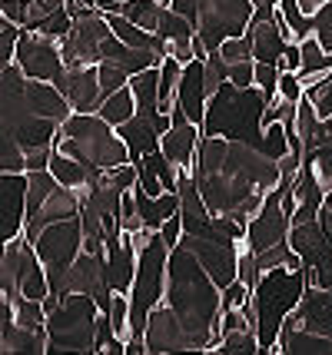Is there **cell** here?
<instances>
[{
    "label": "cell",
    "instance_id": "obj_26",
    "mask_svg": "<svg viewBox=\"0 0 332 355\" xmlns=\"http://www.w3.org/2000/svg\"><path fill=\"white\" fill-rule=\"evenodd\" d=\"M250 37H253V57L263 63H276L283 60L286 46L292 44V40H286L283 31L276 27V20H263V24H250Z\"/></svg>",
    "mask_w": 332,
    "mask_h": 355
},
{
    "label": "cell",
    "instance_id": "obj_51",
    "mask_svg": "<svg viewBox=\"0 0 332 355\" xmlns=\"http://www.w3.org/2000/svg\"><path fill=\"white\" fill-rule=\"evenodd\" d=\"M319 223L326 226V232H329V239H332V213H322V216H319Z\"/></svg>",
    "mask_w": 332,
    "mask_h": 355
},
{
    "label": "cell",
    "instance_id": "obj_18",
    "mask_svg": "<svg viewBox=\"0 0 332 355\" xmlns=\"http://www.w3.org/2000/svg\"><path fill=\"white\" fill-rule=\"evenodd\" d=\"M173 126V116L170 113H159V120H153V116H133V120H127L123 126H116L120 130V137H123V143H127L130 150V159L133 163H140L146 153H153V150H159V143H163V133Z\"/></svg>",
    "mask_w": 332,
    "mask_h": 355
},
{
    "label": "cell",
    "instance_id": "obj_19",
    "mask_svg": "<svg viewBox=\"0 0 332 355\" xmlns=\"http://www.w3.org/2000/svg\"><path fill=\"white\" fill-rule=\"evenodd\" d=\"M206 63L203 60H190L180 80V90H176V107L186 113V120L196 126H203L206 110H209V90H206Z\"/></svg>",
    "mask_w": 332,
    "mask_h": 355
},
{
    "label": "cell",
    "instance_id": "obj_11",
    "mask_svg": "<svg viewBox=\"0 0 332 355\" xmlns=\"http://www.w3.org/2000/svg\"><path fill=\"white\" fill-rule=\"evenodd\" d=\"M256 14L253 0H200V20L196 33L203 37V44L220 50L226 37H243L250 31V20Z\"/></svg>",
    "mask_w": 332,
    "mask_h": 355
},
{
    "label": "cell",
    "instance_id": "obj_29",
    "mask_svg": "<svg viewBox=\"0 0 332 355\" xmlns=\"http://www.w3.org/2000/svg\"><path fill=\"white\" fill-rule=\"evenodd\" d=\"M279 352L286 355H332L329 336L302 332V329H283L279 332Z\"/></svg>",
    "mask_w": 332,
    "mask_h": 355
},
{
    "label": "cell",
    "instance_id": "obj_3",
    "mask_svg": "<svg viewBox=\"0 0 332 355\" xmlns=\"http://www.w3.org/2000/svg\"><path fill=\"white\" fill-rule=\"evenodd\" d=\"M173 315L190 332L196 352H220V315H222V289L206 272V266L193 256L183 243L170 249V272H166V299Z\"/></svg>",
    "mask_w": 332,
    "mask_h": 355
},
{
    "label": "cell",
    "instance_id": "obj_34",
    "mask_svg": "<svg viewBox=\"0 0 332 355\" xmlns=\"http://www.w3.org/2000/svg\"><path fill=\"white\" fill-rule=\"evenodd\" d=\"M299 50H302L299 77H313V73H319V70H329V67H332L329 50L322 46V40H319V37H306V40H299Z\"/></svg>",
    "mask_w": 332,
    "mask_h": 355
},
{
    "label": "cell",
    "instance_id": "obj_45",
    "mask_svg": "<svg viewBox=\"0 0 332 355\" xmlns=\"http://www.w3.org/2000/svg\"><path fill=\"white\" fill-rule=\"evenodd\" d=\"M100 83H103V93L110 96V93H116V90H123V87H127L130 73H127V70H120L116 63L100 60Z\"/></svg>",
    "mask_w": 332,
    "mask_h": 355
},
{
    "label": "cell",
    "instance_id": "obj_36",
    "mask_svg": "<svg viewBox=\"0 0 332 355\" xmlns=\"http://www.w3.org/2000/svg\"><path fill=\"white\" fill-rule=\"evenodd\" d=\"M60 7H67V0H24V31H37Z\"/></svg>",
    "mask_w": 332,
    "mask_h": 355
},
{
    "label": "cell",
    "instance_id": "obj_50",
    "mask_svg": "<svg viewBox=\"0 0 332 355\" xmlns=\"http://www.w3.org/2000/svg\"><path fill=\"white\" fill-rule=\"evenodd\" d=\"M299 3H302V10H306V14H316L326 0H299Z\"/></svg>",
    "mask_w": 332,
    "mask_h": 355
},
{
    "label": "cell",
    "instance_id": "obj_44",
    "mask_svg": "<svg viewBox=\"0 0 332 355\" xmlns=\"http://www.w3.org/2000/svg\"><path fill=\"white\" fill-rule=\"evenodd\" d=\"M279 73H283V70H279L276 63H263V60H256V87H259L263 93H266L269 100H272V96L279 93Z\"/></svg>",
    "mask_w": 332,
    "mask_h": 355
},
{
    "label": "cell",
    "instance_id": "obj_17",
    "mask_svg": "<svg viewBox=\"0 0 332 355\" xmlns=\"http://www.w3.org/2000/svg\"><path fill=\"white\" fill-rule=\"evenodd\" d=\"M283 329H302V332H316V336H329L332 339V289L306 286L302 302L286 319Z\"/></svg>",
    "mask_w": 332,
    "mask_h": 355
},
{
    "label": "cell",
    "instance_id": "obj_43",
    "mask_svg": "<svg viewBox=\"0 0 332 355\" xmlns=\"http://www.w3.org/2000/svg\"><path fill=\"white\" fill-rule=\"evenodd\" d=\"M313 37H319L322 46L332 53V0H326L316 14H313Z\"/></svg>",
    "mask_w": 332,
    "mask_h": 355
},
{
    "label": "cell",
    "instance_id": "obj_47",
    "mask_svg": "<svg viewBox=\"0 0 332 355\" xmlns=\"http://www.w3.org/2000/svg\"><path fill=\"white\" fill-rule=\"evenodd\" d=\"M183 232H186V226H183V213H173V216L159 226V236H163V243H166L170 249H176L180 243H183Z\"/></svg>",
    "mask_w": 332,
    "mask_h": 355
},
{
    "label": "cell",
    "instance_id": "obj_16",
    "mask_svg": "<svg viewBox=\"0 0 332 355\" xmlns=\"http://www.w3.org/2000/svg\"><path fill=\"white\" fill-rule=\"evenodd\" d=\"M57 87L70 100L73 113H96L103 103V83H100V63L90 67H67L64 77L57 80Z\"/></svg>",
    "mask_w": 332,
    "mask_h": 355
},
{
    "label": "cell",
    "instance_id": "obj_10",
    "mask_svg": "<svg viewBox=\"0 0 332 355\" xmlns=\"http://www.w3.org/2000/svg\"><path fill=\"white\" fill-rule=\"evenodd\" d=\"M33 246H37V256H40L44 269H47L50 289L60 295L64 293V279H67V272H70V266H73V259L83 252V223H80V216L47 226V230L33 239Z\"/></svg>",
    "mask_w": 332,
    "mask_h": 355
},
{
    "label": "cell",
    "instance_id": "obj_48",
    "mask_svg": "<svg viewBox=\"0 0 332 355\" xmlns=\"http://www.w3.org/2000/svg\"><path fill=\"white\" fill-rule=\"evenodd\" d=\"M229 80L236 87H256V60H239L229 67Z\"/></svg>",
    "mask_w": 332,
    "mask_h": 355
},
{
    "label": "cell",
    "instance_id": "obj_38",
    "mask_svg": "<svg viewBox=\"0 0 332 355\" xmlns=\"http://www.w3.org/2000/svg\"><path fill=\"white\" fill-rule=\"evenodd\" d=\"M220 53L229 67L239 60H256L253 57V37H250V33H243V37H226L220 46Z\"/></svg>",
    "mask_w": 332,
    "mask_h": 355
},
{
    "label": "cell",
    "instance_id": "obj_37",
    "mask_svg": "<svg viewBox=\"0 0 332 355\" xmlns=\"http://www.w3.org/2000/svg\"><path fill=\"white\" fill-rule=\"evenodd\" d=\"M263 153H269L272 159H283L289 150V123H266V143H263Z\"/></svg>",
    "mask_w": 332,
    "mask_h": 355
},
{
    "label": "cell",
    "instance_id": "obj_7",
    "mask_svg": "<svg viewBox=\"0 0 332 355\" xmlns=\"http://www.w3.org/2000/svg\"><path fill=\"white\" fill-rule=\"evenodd\" d=\"M103 309L94 295L64 293L47 312V352H96V329Z\"/></svg>",
    "mask_w": 332,
    "mask_h": 355
},
{
    "label": "cell",
    "instance_id": "obj_31",
    "mask_svg": "<svg viewBox=\"0 0 332 355\" xmlns=\"http://www.w3.org/2000/svg\"><path fill=\"white\" fill-rule=\"evenodd\" d=\"M96 113L113 126H123L127 120H133V116H137V96H133V90H130V83L123 87V90L103 96V103H100Z\"/></svg>",
    "mask_w": 332,
    "mask_h": 355
},
{
    "label": "cell",
    "instance_id": "obj_53",
    "mask_svg": "<svg viewBox=\"0 0 332 355\" xmlns=\"http://www.w3.org/2000/svg\"><path fill=\"white\" fill-rule=\"evenodd\" d=\"M159 3H166V7H170V3H173V0H159Z\"/></svg>",
    "mask_w": 332,
    "mask_h": 355
},
{
    "label": "cell",
    "instance_id": "obj_42",
    "mask_svg": "<svg viewBox=\"0 0 332 355\" xmlns=\"http://www.w3.org/2000/svg\"><path fill=\"white\" fill-rule=\"evenodd\" d=\"M70 27H73V14H70L67 7H60V10H53V14H50L37 31L47 33V37H53V40H64L67 33H70Z\"/></svg>",
    "mask_w": 332,
    "mask_h": 355
},
{
    "label": "cell",
    "instance_id": "obj_27",
    "mask_svg": "<svg viewBox=\"0 0 332 355\" xmlns=\"http://www.w3.org/2000/svg\"><path fill=\"white\" fill-rule=\"evenodd\" d=\"M133 193H137V206H140V216H143V226H150V230H159L166 219L180 213V193H163V196H150L146 189L140 186H133Z\"/></svg>",
    "mask_w": 332,
    "mask_h": 355
},
{
    "label": "cell",
    "instance_id": "obj_9",
    "mask_svg": "<svg viewBox=\"0 0 332 355\" xmlns=\"http://www.w3.org/2000/svg\"><path fill=\"white\" fill-rule=\"evenodd\" d=\"M166 272H170V246L163 243V236L150 239V246L140 252V266H137V279L130 289V302H133V336H143L150 312L166 299Z\"/></svg>",
    "mask_w": 332,
    "mask_h": 355
},
{
    "label": "cell",
    "instance_id": "obj_25",
    "mask_svg": "<svg viewBox=\"0 0 332 355\" xmlns=\"http://www.w3.org/2000/svg\"><path fill=\"white\" fill-rule=\"evenodd\" d=\"M200 139H203V126L190 123V120H180L173 123L166 133H163V143L159 150L173 159L180 170H190L196 166V150H200Z\"/></svg>",
    "mask_w": 332,
    "mask_h": 355
},
{
    "label": "cell",
    "instance_id": "obj_28",
    "mask_svg": "<svg viewBox=\"0 0 332 355\" xmlns=\"http://www.w3.org/2000/svg\"><path fill=\"white\" fill-rule=\"evenodd\" d=\"M107 20H110V31L116 33L123 44L140 46V50H157V53H166V46H163V40H159V33L143 31L140 24H133L130 17L116 14V10H110V14H107Z\"/></svg>",
    "mask_w": 332,
    "mask_h": 355
},
{
    "label": "cell",
    "instance_id": "obj_8",
    "mask_svg": "<svg viewBox=\"0 0 332 355\" xmlns=\"http://www.w3.org/2000/svg\"><path fill=\"white\" fill-rule=\"evenodd\" d=\"M0 293H3V302H17L20 295L44 302L53 293L47 269L37 256V246L27 239V232L10 239V243H3V252H0Z\"/></svg>",
    "mask_w": 332,
    "mask_h": 355
},
{
    "label": "cell",
    "instance_id": "obj_33",
    "mask_svg": "<svg viewBox=\"0 0 332 355\" xmlns=\"http://www.w3.org/2000/svg\"><path fill=\"white\" fill-rule=\"evenodd\" d=\"M256 352H263V345H259V332L253 325L226 332L220 342V355H256Z\"/></svg>",
    "mask_w": 332,
    "mask_h": 355
},
{
    "label": "cell",
    "instance_id": "obj_46",
    "mask_svg": "<svg viewBox=\"0 0 332 355\" xmlns=\"http://www.w3.org/2000/svg\"><path fill=\"white\" fill-rule=\"evenodd\" d=\"M279 96L292 100V103H299L302 96H306V83H302V77L296 70H283L279 73Z\"/></svg>",
    "mask_w": 332,
    "mask_h": 355
},
{
    "label": "cell",
    "instance_id": "obj_54",
    "mask_svg": "<svg viewBox=\"0 0 332 355\" xmlns=\"http://www.w3.org/2000/svg\"><path fill=\"white\" fill-rule=\"evenodd\" d=\"M113 3H120V0H113Z\"/></svg>",
    "mask_w": 332,
    "mask_h": 355
},
{
    "label": "cell",
    "instance_id": "obj_40",
    "mask_svg": "<svg viewBox=\"0 0 332 355\" xmlns=\"http://www.w3.org/2000/svg\"><path fill=\"white\" fill-rule=\"evenodd\" d=\"M296 107L299 103H292V100H286V96H272L269 100V107H266V113H263V126L266 123H292L296 120Z\"/></svg>",
    "mask_w": 332,
    "mask_h": 355
},
{
    "label": "cell",
    "instance_id": "obj_1",
    "mask_svg": "<svg viewBox=\"0 0 332 355\" xmlns=\"http://www.w3.org/2000/svg\"><path fill=\"white\" fill-rule=\"evenodd\" d=\"M193 180L213 216L250 223L263 209L269 193L279 186L283 170H279V159L263 153L259 146L203 133Z\"/></svg>",
    "mask_w": 332,
    "mask_h": 355
},
{
    "label": "cell",
    "instance_id": "obj_39",
    "mask_svg": "<svg viewBox=\"0 0 332 355\" xmlns=\"http://www.w3.org/2000/svg\"><path fill=\"white\" fill-rule=\"evenodd\" d=\"M20 33H24V27H20V24L7 20V17H0V63H3V67H7V63H14L17 44H20Z\"/></svg>",
    "mask_w": 332,
    "mask_h": 355
},
{
    "label": "cell",
    "instance_id": "obj_2",
    "mask_svg": "<svg viewBox=\"0 0 332 355\" xmlns=\"http://www.w3.org/2000/svg\"><path fill=\"white\" fill-rule=\"evenodd\" d=\"M73 116V107L57 83L30 80L17 63L0 73V143H17L24 153L57 150L60 126Z\"/></svg>",
    "mask_w": 332,
    "mask_h": 355
},
{
    "label": "cell",
    "instance_id": "obj_6",
    "mask_svg": "<svg viewBox=\"0 0 332 355\" xmlns=\"http://www.w3.org/2000/svg\"><path fill=\"white\" fill-rule=\"evenodd\" d=\"M57 150L67 156H77L83 163H90L96 170H113L130 163V150L120 130L107 123L100 113H73L64 126H60V139Z\"/></svg>",
    "mask_w": 332,
    "mask_h": 355
},
{
    "label": "cell",
    "instance_id": "obj_12",
    "mask_svg": "<svg viewBox=\"0 0 332 355\" xmlns=\"http://www.w3.org/2000/svg\"><path fill=\"white\" fill-rule=\"evenodd\" d=\"M289 243L299 252L309 286L332 289V239H329V232H326V226L319 219L299 223V226H292V232H289Z\"/></svg>",
    "mask_w": 332,
    "mask_h": 355
},
{
    "label": "cell",
    "instance_id": "obj_49",
    "mask_svg": "<svg viewBox=\"0 0 332 355\" xmlns=\"http://www.w3.org/2000/svg\"><path fill=\"white\" fill-rule=\"evenodd\" d=\"M246 325H253V322L246 319V312L243 309H222V315H220V332L222 336H226V332H236V329H246Z\"/></svg>",
    "mask_w": 332,
    "mask_h": 355
},
{
    "label": "cell",
    "instance_id": "obj_30",
    "mask_svg": "<svg viewBox=\"0 0 332 355\" xmlns=\"http://www.w3.org/2000/svg\"><path fill=\"white\" fill-rule=\"evenodd\" d=\"M163 7H166V3H159V0H120V3H113L110 10L130 17L133 24H140L143 31H153V33H157ZM110 10H103V14H110Z\"/></svg>",
    "mask_w": 332,
    "mask_h": 355
},
{
    "label": "cell",
    "instance_id": "obj_23",
    "mask_svg": "<svg viewBox=\"0 0 332 355\" xmlns=\"http://www.w3.org/2000/svg\"><path fill=\"white\" fill-rule=\"evenodd\" d=\"M0 352L3 355H44L47 352V329H27L14 322L10 309L0 306Z\"/></svg>",
    "mask_w": 332,
    "mask_h": 355
},
{
    "label": "cell",
    "instance_id": "obj_21",
    "mask_svg": "<svg viewBox=\"0 0 332 355\" xmlns=\"http://www.w3.org/2000/svg\"><path fill=\"white\" fill-rule=\"evenodd\" d=\"M159 40L166 46V57H176L180 63H190L196 60V53H193V40H196V27H193L190 17L176 14L173 7H163V14H159Z\"/></svg>",
    "mask_w": 332,
    "mask_h": 355
},
{
    "label": "cell",
    "instance_id": "obj_35",
    "mask_svg": "<svg viewBox=\"0 0 332 355\" xmlns=\"http://www.w3.org/2000/svg\"><path fill=\"white\" fill-rule=\"evenodd\" d=\"M279 10H283V17L289 20V27H292V37H296V40L313 37V14L302 10L299 0H279Z\"/></svg>",
    "mask_w": 332,
    "mask_h": 355
},
{
    "label": "cell",
    "instance_id": "obj_5",
    "mask_svg": "<svg viewBox=\"0 0 332 355\" xmlns=\"http://www.w3.org/2000/svg\"><path fill=\"white\" fill-rule=\"evenodd\" d=\"M306 286H309L306 269H292V266H276L259 276V282L253 286V306L263 352H279V332H283L286 319L302 302Z\"/></svg>",
    "mask_w": 332,
    "mask_h": 355
},
{
    "label": "cell",
    "instance_id": "obj_4",
    "mask_svg": "<svg viewBox=\"0 0 332 355\" xmlns=\"http://www.w3.org/2000/svg\"><path fill=\"white\" fill-rule=\"evenodd\" d=\"M269 107V96L259 87H236L233 80H226L220 90L209 96V110L203 120L206 137H226L259 146L266 143V126L263 113Z\"/></svg>",
    "mask_w": 332,
    "mask_h": 355
},
{
    "label": "cell",
    "instance_id": "obj_41",
    "mask_svg": "<svg viewBox=\"0 0 332 355\" xmlns=\"http://www.w3.org/2000/svg\"><path fill=\"white\" fill-rule=\"evenodd\" d=\"M306 163L316 170L322 189H326V193H332V143H329V146H322V150H316V153H309V156H306Z\"/></svg>",
    "mask_w": 332,
    "mask_h": 355
},
{
    "label": "cell",
    "instance_id": "obj_52",
    "mask_svg": "<svg viewBox=\"0 0 332 355\" xmlns=\"http://www.w3.org/2000/svg\"><path fill=\"white\" fill-rule=\"evenodd\" d=\"M253 3H279V0H253Z\"/></svg>",
    "mask_w": 332,
    "mask_h": 355
},
{
    "label": "cell",
    "instance_id": "obj_22",
    "mask_svg": "<svg viewBox=\"0 0 332 355\" xmlns=\"http://www.w3.org/2000/svg\"><path fill=\"white\" fill-rule=\"evenodd\" d=\"M83 213V200H80L73 189H67V186H57L53 189V196H50L37 213H33L30 219H27V239H37L40 232L47 230V226H53V223H64V219H73V216H80Z\"/></svg>",
    "mask_w": 332,
    "mask_h": 355
},
{
    "label": "cell",
    "instance_id": "obj_13",
    "mask_svg": "<svg viewBox=\"0 0 332 355\" xmlns=\"http://www.w3.org/2000/svg\"><path fill=\"white\" fill-rule=\"evenodd\" d=\"M14 63L30 80H47V83H57L67 70L60 40H53V37H47V33H40V31H24L20 33Z\"/></svg>",
    "mask_w": 332,
    "mask_h": 355
},
{
    "label": "cell",
    "instance_id": "obj_32",
    "mask_svg": "<svg viewBox=\"0 0 332 355\" xmlns=\"http://www.w3.org/2000/svg\"><path fill=\"white\" fill-rule=\"evenodd\" d=\"M3 309H10L14 322L27 325V329H47V309H44V302H37V299L20 295L17 302H3Z\"/></svg>",
    "mask_w": 332,
    "mask_h": 355
},
{
    "label": "cell",
    "instance_id": "obj_15",
    "mask_svg": "<svg viewBox=\"0 0 332 355\" xmlns=\"http://www.w3.org/2000/svg\"><path fill=\"white\" fill-rule=\"evenodd\" d=\"M0 243L27 230V173H0Z\"/></svg>",
    "mask_w": 332,
    "mask_h": 355
},
{
    "label": "cell",
    "instance_id": "obj_24",
    "mask_svg": "<svg viewBox=\"0 0 332 355\" xmlns=\"http://www.w3.org/2000/svg\"><path fill=\"white\" fill-rule=\"evenodd\" d=\"M103 286H110V282H107V252H80L77 259H73V266H70L67 279H64V293L96 295Z\"/></svg>",
    "mask_w": 332,
    "mask_h": 355
},
{
    "label": "cell",
    "instance_id": "obj_14",
    "mask_svg": "<svg viewBox=\"0 0 332 355\" xmlns=\"http://www.w3.org/2000/svg\"><path fill=\"white\" fill-rule=\"evenodd\" d=\"M143 336H146V349H150V355L196 352V345H193V339H190V332L183 329V322L176 319L173 309H170L166 302H159L157 309L150 312Z\"/></svg>",
    "mask_w": 332,
    "mask_h": 355
},
{
    "label": "cell",
    "instance_id": "obj_20",
    "mask_svg": "<svg viewBox=\"0 0 332 355\" xmlns=\"http://www.w3.org/2000/svg\"><path fill=\"white\" fill-rule=\"evenodd\" d=\"M137 266H140V252L133 246L127 232L107 239V282L116 293H130L133 279H137Z\"/></svg>",
    "mask_w": 332,
    "mask_h": 355
}]
</instances>
